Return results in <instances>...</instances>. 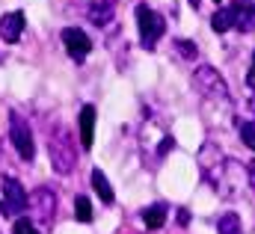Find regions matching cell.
I'll use <instances>...</instances> for the list:
<instances>
[{"instance_id": "cell-13", "label": "cell", "mask_w": 255, "mask_h": 234, "mask_svg": "<svg viewBox=\"0 0 255 234\" xmlns=\"http://www.w3.org/2000/svg\"><path fill=\"white\" fill-rule=\"evenodd\" d=\"M89 21L92 24H98V27H104V24H110L113 21V3L110 0H104V3H89Z\"/></svg>"}, {"instance_id": "cell-4", "label": "cell", "mask_w": 255, "mask_h": 234, "mask_svg": "<svg viewBox=\"0 0 255 234\" xmlns=\"http://www.w3.org/2000/svg\"><path fill=\"white\" fill-rule=\"evenodd\" d=\"M9 139H12V145H15L18 157H21L24 163H33V157H36V142H33V130H30V124H27L24 118L18 116L15 110L9 113Z\"/></svg>"}, {"instance_id": "cell-16", "label": "cell", "mask_w": 255, "mask_h": 234, "mask_svg": "<svg viewBox=\"0 0 255 234\" xmlns=\"http://www.w3.org/2000/svg\"><path fill=\"white\" fill-rule=\"evenodd\" d=\"M238 133H241L244 145H250V148L255 151V121H244V118H238Z\"/></svg>"}, {"instance_id": "cell-3", "label": "cell", "mask_w": 255, "mask_h": 234, "mask_svg": "<svg viewBox=\"0 0 255 234\" xmlns=\"http://www.w3.org/2000/svg\"><path fill=\"white\" fill-rule=\"evenodd\" d=\"M193 89L208 101H220V104L229 101V86H226L223 74L217 68H211V65H199L193 71Z\"/></svg>"}, {"instance_id": "cell-17", "label": "cell", "mask_w": 255, "mask_h": 234, "mask_svg": "<svg viewBox=\"0 0 255 234\" xmlns=\"http://www.w3.org/2000/svg\"><path fill=\"white\" fill-rule=\"evenodd\" d=\"M74 214H77L80 223H89V220H92V202H89L86 196H77V199H74Z\"/></svg>"}, {"instance_id": "cell-20", "label": "cell", "mask_w": 255, "mask_h": 234, "mask_svg": "<svg viewBox=\"0 0 255 234\" xmlns=\"http://www.w3.org/2000/svg\"><path fill=\"white\" fill-rule=\"evenodd\" d=\"M172 145H175V139H172V136H163V139H160V145H157V154L163 157L166 151H172Z\"/></svg>"}, {"instance_id": "cell-12", "label": "cell", "mask_w": 255, "mask_h": 234, "mask_svg": "<svg viewBox=\"0 0 255 234\" xmlns=\"http://www.w3.org/2000/svg\"><path fill=\"white\" fill-rule=\"evenodd\" d=\"M142 223H145V229L157 232V229L166 223V205H163V202H157V205H148V208L142 211Z\"/></svg>"}, {"instance_id": "cell-25", "label": "cell", "mask_w": 255, "mask_h": 234, "mask_svg": "<svg viewBox=\"0 0 255 234\" xmlns=\"http://www.w3.org/2000/svg\"><path fill=\"white\" fill-rule=\"evenodd\" d=\"M214 3H220V0H214Z\"/></svg>"}, {"instance_id": "cell-24", "label": "cell", "mask_w": 255, "mask_h": 234, "mask_svg": "<svg viewBox=\"0 0 255 234\" xmlns=\"http://www.w3.org/2000/svg\"><path fill=\"white\" fill-rule=\"evenodd\" d=\"M187 3H190V6H199V0H187Z\"/></svg>"}, {"instance_id": "cell-6", "label": "cell", "mask_w": 255, "mask_h": 234, "mask_svg": "<svg viewBox=\"0 0 255 234\" xmlns=\"http://www.w3.org/2000/svg\"><path fill=\"white\" fill-rule=\"evenodd\" d=\"M27 208H30L36 226H48V223L54 220V214H57V196H54V190H48V187L33 190Z\"/></svg>"}, {"instance_id": "cell-19", "label": "cell", "mask_w": 255, "mask_h": 234, "mask_svg": "<svg viewBox=\"0 0 255 234\" xmlns=\"http://www.w3.org/2000/svg\"><path fill=\"white\" fill-rule=\"evenodd\" d=\"M175 48H178V54H181L184 59H196V57H199V48L190 45V42H184V39H178V42H175Z\"/></svg>"}, {"instance_id": "cell-5", "label": "cell", "mask_w": 255, "mask_h": 234, "mask_svg": "<svg viewBox=\"0 0 255 234\" xmlns=\"http://www.w3.org/2000/svg\"><path fill=\"white\" fill-rule=\"evenodd\" d=\"M0 187H3V202H0V211L6 214V217H18V214H24L27 211V202H30V196L24 193V187H21V181L12 175H6L0 181Z\"/></svg>"}, {"instance_id": "cell-10", "label": "cell", "mask_w": 255, "mask_h": 234, "mask_svg": "<svg viewBox=\"0 0 255 234\" xmlns=\"http://www.w3.org/2000/svg\"><path fill=\"white\" fill-rule=\"evenodd\" d=\"M92 139H95V107L86 104L80 110V145L92 148Z\"/></svg>"}, {"instance_id": "cell-23", "label": "cell", "mask_w": 255, "mask_h": 234, "mask_svg": "<svg viewBox=\"0 0 255 234\" xmlns=\"http://www.w3.org/2000/svg\"><path fill=\"white\" fill-rule=\"evenodd\" d=\"M178 223L187 226V223H190V214H187V211H178Z\"/></svg>"}, {"instance_id": "cell-8", "label": "cell", "mask_w": 255, "mask_h": 234, "mask_svg": "<svg viewBox=\"0 0 255 234\" xmlns=\"http://www.w3.org/2000/svg\"><path fill=\"white\" fill-rule=\"evenodd\" d=\"M24 33V12L21 9H12V12H3L0 15V39L3 42H18Z\"/></svg>"}, {"instance_id": "cell-9", "label": "cell", "mask_w": 255, "mask_h": 234, "mask_svg": "<svg viewBox=\"0 0 255 234\" xmlns=\"http://www.w3.org/2000/svg\"><path fill=\"white\" fill-rule=\"evenodd\" d=\"M232 12H235V30L255 33V0H235Z\"/></svg>"}, {"instance_id": "cell-15", "label": "cell", "mask_w": 255, "mask_h": 234, "mask_svg": "<svg viewBox=\"0 0 255 234\" xmlns=\"http://www.w3.org/2000/svg\"><path fill=\"white\" fill-rule=\"evenodd\" d=\"M217 234H244V229H241V217L238 214H223L220 217V223H217Z\"/></svg>"}, {"instance_id": "cell-11", "label": "cell", "mask_w": 255, "mask_h": 234, "mask_svg": "<svg viewBox=\"0 0 255 234\" xmlns=\"http://www.w3.org/2000/svg\"><path fill=\"white\" fill-rule=\"evenodd\" d=\"M92 190L98 193V199L104 202V205H113V199H116V193H113V187H110V181H107V175L101 172V169H92Z\"/></svg>"}, {"instance_id": "cell-7", "label": "cell", "mask_w": 255, "mask_h": 234, "mask_svg": "<svg viewBox=\"0 0 255 234\" xmlns=\"http://www.w3.org/2000/svg\"><path fill=\"white\" fill-rule=\"evenodd\" d=\"M63 45H65V54L74 62H83L89 57V51H92V39L83 30H77V27H65L63 30Z\"/></svg>"}, {"instance_id": "cell-22", "label": "cell", "mask_w": 255, "mask_h": 234, "mask_svg": "<svg viewBox=\"0 0 255 234\" xmlns=\"http://www.w3.org/2000/svg\"><path fill=\"white\" fill-rule=\"evenodd\" d=\"M247 178H250V184H253V190H255V160L247 166Z\"/></svg>"}, {"instance_id": "cell-1", "label": "cell", "mask_w": 255, "mask_h": 234, "mask_svg": "<svg viewBox=\"0 0 255 234\" xmlns=\"http://www.w3.org/2000/svg\"><path fill=\"white\" fill-rule=\"evenodd\" d=\"M48 154H51V166L68 175L74 166H77V151H74V136L65 124H57L51 133H48Z\"/></svg>"}, {"instance_id": "cell-14", "label": "cell", "mask_w": 255, "mask_h": 234, "mask_svg": "<svg viewBox=\"0 0 255 234\" xmlns=\"http://www.w3.org/2000/svg\"><path fill=\"white\" fill-rule=\"evenodd\" d=\"M211 27H214L217 33L232 30V27H235V12H232V6H220V9L214 12V18H211Z\"/></svg>"}, {"instance_id": "cell-21", "label": "cell", "mask_w": 255, "mask_h": 234, "mask_svg": "<svg viewBox=\"0 0 255 234\" xmlns=\"http://www.w3.org/2000/svg\"><path fill=\"white\" fill-rule=\"evenodd\" d=\"M247 83H250V89H255V51H253V65L247 71Z\"/></svg>"}, {"instance_id": "cell-18", "label": "cell", "mask_w": 255, "mask_h": 234, "mask_svg": "<svg viewBox=\"0 0 255 234\" xmlns=\"http://www.w3.org/2000/svg\"><path fill=\"white\" fill-rule=\"evenodd\" d=\"M12 234H39V226H36L33 220L21 217V220H15V226H12Z\"/></svg>"}, {"instance_id": "cell-2", "label": "cell", "mask_w": 255, "mask_h": 234, "mask_svg": "<svg viewBox=\"0 0 255 234\" xmlns=\"http://www.w3.org/2000/svg\"><path fill=\"white\" fill-rule=\"evenodd\" d=\"M136 27H139V42H142V48H145V51H154L157 42H160V36L166 33V18H163L160 12H154L151 6L139 3V6H136Z\"/></svg>"}]
</instances>
